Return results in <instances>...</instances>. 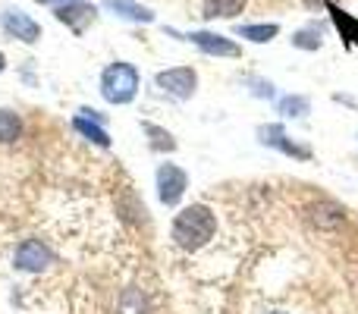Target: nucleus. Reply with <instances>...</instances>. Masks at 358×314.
<instances>
[{"label": "nucleus", "instance_id": "1", "mask_svg": "<svg viewBox=\"0 0 358 314\" xmlns=\"http://www.w3.org/2000/svg\"><path fill=\"white\" fill-rule=\"evenodd\" d=\"M217 236V214L208 204H189L170 223V239L182 252H201Z\"/></svg>", "mask_w": 358, "mask_h": 314}, {"label": "nucleus", "instance_id": "2", "mask_svg": "<svg viewBox=\"0 0 358 314\" xmlns=\"http://www.w3.org/2000/svg\"><path fill=\"white\" fill-rule=\"evenodd\" d=\"M138 69L126 60H117L101 73V94L107 104H129L138 94Z\"/></svg>", "mask_w": 358, "mask_h": 314}, {"label": "nucleus", "instance_id": "3", "mask_svg": "<svg viewBox=\"0 0 358 314\" xmlns=\"http://www.w3.org/2000/svg\"><path fill=\"white\" fill-rule=\"evenodd\" d=\"M155 82H157V88H161L164 94H170V98L189 101L192 94H195L198 73L192 66H170V69H161V73L155 76Z\"/></svg>", "mask_w": 358, "mask_h": 314}, {"label": "nucleus", "instance_id": "4", "mask_svg": "<svg viewBox=\"0 0 358 314\" xmlns=\"http://www.w3.org/2000/svg\"><path fill=\"white\" fill-rule=\"evenodd\" d=\"M155 183H157V198H161V204H167V208H176V204L182 201L185 189H189V176H185V170L176 164L157 166Z\"/></svg>", "mask_w": 358, "mask_h": 314}, {"label": "nucleus", "instance_id": "5", "mask_svg": "<svg viewBox=\"0 0 358 314\" xmlns=\"http://www.w3.org/2000/svg\"><path fill=\"white\" fill-rule=\"evenodd\" d=\"M13 264L16 271H25V273H41L44 267L54 264V252L44 245L41 239H25L16 245V255H13Z\"/></svg>", "mask_w": 358, "mask_h": 314}, {"label": "nucleus", "instance_id": "6", "mask_svg": "<svg viewBox=\"0 0 358 314\" xmlns=\"http://www.w3.org/2000/svg\"><path fill=\"white\" fill-rule=\"evenodd\" d=\"M258 138H261V145H267V148L280 151V155H286V157L311 160V148H305V145H296L289 136H286L283 126H277V123H273V126H261Z\"/></svg>", "mask_w": 358, "mask_h": 314}, {"label": "nucleus", "instance_id": "7", "mask_svg": "<svg viewBox=\"0 0 358 314\" xmlns=\"http://www.w3.org/2000/svg\"><path fill=\"white\" fill-rule=\"evenodd\" d=\"M54 16L60 19L63 25H69V29L79 35V31H85L88 25L94 22V16H98V10H94L92 3H85V0H69V3H60L54 10Z\"/></svg>", "mask_w": 358, "mask_h": 314}, {"label": "nucleus", "instance_id": "8", "mask_svg": "<svg viewBox=\"0 0 358 314\" xmlns=\"http://www.w3.org/2000/svg\"><path fill=\"white\" fill-rule=\"evenodd\" d=\"M0 22H3V29L10 31L13 38H19V41H25V44H35L38 38H41V25L22 10H6L3 16H0Z\"/></svg>", "mask_w": 358, "mask_h": 314}, {"label": "nucleus", "instance_id": "9", "mask_svg": "<svg viewBox=\"0 0 358 314\" xmlns=\"http://www.w3.org/2000/svg\"><path fill=\"white\" fill-rule=\"evenodd\" d=\"M192 44H198V48L204 50V54L210 57H239V44L229 41L227 35H217V31H192L189 35Z\"/></svg>", "mask_w": 358, "mask_h": 314}, {"label": "nucleus", "instance_id": "10", "mask_svg": "<svg viewBox=\"0 0 358 314\" xmlns=\"http://www.w3.org/2000/svg\"><path fill=\"white\" fill-rule=\"evenodd\" d=\"M73 129L79 132L82 138H88L92 145H98V148H110V136H107V129L101 123H94V120L88 117H73Z\"/></svg>", "mask_w": 358, "mask_h": 314}, {"label": "nucleus", "instance_id": "11", "mask_svg": "<svg viewBox=\"0 0 358 314\" xmlns=\"http://www.w3.org/2000/svg\"><path fill=\"white\" fill-rule=\"evenodd\" d=\"M204 19H236L245 10V0H204Z\"/></svg>", "mask_w": 358, "mask_h": 314}, {"label": "nucleus", "instance_id": "12", "mask_svg": "<svg viewBox=\"0 0 358 314\" xmlns=\"http://www.w3.org/2000/svg\"><path fill=\"white\" fill-rule=\"evenodd\" d=\"M236 35H239V38H248V41H255V44H267V41H273V38L280 35V25H277V22L239 25V29H236Z\"/></svg>", "mask_w": 358, "mask_h": 314}, {"label": "nucleus", "instance_id": "13", "mask_svg": "<svg viewBox=\"0 0 358 314\" xmlns=\"http://www.w3.org/2000/svg\"><path fill=\"white\" fill-rule=\"evenodd\" d=\"M107 3H110L113 13L132 19V22H151V19H155V13H151L148 6H138V3H132V0H107Z\"/></svg>", "mask_w": 358, "mask_h": 314}, {"label": "nucleus", "instance_id": "14", "mask_svg": "<svg viewBox=\"0 0 358 314\" xmlns=\"http://www.w3.org/2000/svg\"><path fill=\"white\" fill-rule=\"evenodd\" d=\"M22 136V120L13 110H0V145H10Z\"/></svg>", "mask_w": 358, "mask_h": 314}, {"label": "nucleus", "instance_id": "15", "mask_svg": "<svg viewBox=\"0 0 358 314\" xmlns=\"http://www.w3.org/2000/svg\"><path fill=\"white\" fill-rule=\"evenodd\" d=\"M142 129H145V136H151V148L155 151H176V138L170 136L164 126H155V123H142Z\"/></svg>", "mask_w": 358, "mask_h": 314}, {"label": "nucleus", "instance_id": "16", "mask_svg": "<svg viewBox=\"0 0 358 314\" xmlns=\"http://www.w3.org/2000/svg\"><path fill=\"white\" fill-rule=\"evenodd\" d=\"M327 10H330V19L336 22V29L343 31V38H346V41H352V38H358V19H352L349 13H343L336 3H334V6H327Z\"/></svg>", "mask_w": 358, "mask_h": 314}, {"label": "nucleus", "instance_id": "17", "mask_svg": "<svg viewBox=\"0 0 358 314\" xmlns=\"http://www.w3.org/2000/svg\"><path fill=\"white\" fill-rule=\"evenodd\" d=\"M277 110L283 113V117H305V113L311 110L308 98H302V94H289V98H283L277 104Z\"/></svg>", "mask_w": 358, "mask_h": 314}, {"label": "nucleus", "instance_id": "18", "mask_svg": "<svg viewBox=\"0 0 358 314\" xmlns=\"http://www.w3.org/2000/svg\"><path fill=\"white\" fill-rule=\"evenodd\" d=\"M292 44H296V48H302V50H317L321 48V29H317V25H308V29H302V31H296V35H292Z\"/></svg>", "mask_w": 358, "mask_h": 314}, {"label": "nucleus", "instance_id": "19", "mask_svg": "<svg viewBox=\"0 0 358 314\" xmlns=\"http://www.w3.org/2000/svg\"><path fill=\"white\" fill-rule=\"evenodd\" d=\"M336 0H305V6H311V10H321V6H334Z\"/></svg>", "mask_w": 358, "mask_h": 314}, {"label": "nucleus", "instance_id": "20", "mask_svg": "<svg viewBox=\"0 0 358 314\" xmlns=\"http://www.w3.org/2000/svg\"><path fill=\"white\" fill-rule=\"evenodd\" d=\"M38 3H57V6H60L63 0H38ZM66 3H69V0H66Z\"/></svg>", "mask_w": 358, "mask_h": 314}, {"label": "nucleus", "instance_id": "21", "mask_svg": "<svg viewBox=\"0 0 358 314\" xmlns=\"http://www.w3.org/2000/svg\"><path fill=\"white\" fill-rule=\"evenodd\" d=\"M3 69H6V57L0 54V73H3Z\"/></svg>", "mask_w": 358, "mask_h": 314}, {"label": "nucleus", "instance_id": "22", "mask_svg": "<svg viewBox=\"0 0 358 314\" xmlns=\"http://www.w3.org/2000/svg\"><path fill=\"white\" fill-rule=\"evenodd\" d=\"M267 314H286V311H267Z\"/></svg>", "mask_w": 358, "mask_h": 314}]
</instances>
